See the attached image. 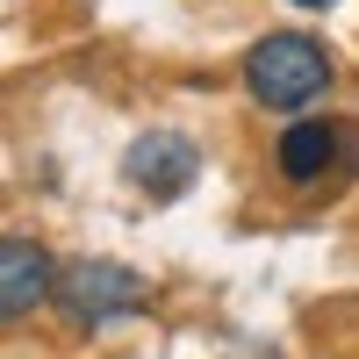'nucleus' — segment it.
<instances>
[{
	"mask_svg": "<svg viewBox=\"0 0 359 359\" xmlns=\"http://www.w3.org/2000/svg\"><path fill=\"white\" fill-rule=\"evenodd\" d=\"M294 8H331V0H294Z\"/></svg>",
	"mask_w": 359,
	"mask_h": 359,
	"instance_id": "nucleus-6",
	"label": "nucleus"
},
{
	"mask_svg": "<svg viewBox=\"0 0 359 359\" xmlns=\"http://www.w3.org/2000/svg\"><path fill=\"white\" fill-rule=\"evenodd\" d=\"M345 158H352V130L338 115H302L273 144V165H280L287 187H323L331 172H345Z\"/></svg>",
	"mask_w": 359,
	"mask_h": 359,
	"instance_id": "nucleus-3",
	"label": "nucleus"
},
{
	"mask_svg": "<svg viewBox=\"0 0 359 359\" xmlns=\"http://www.w3.org/2000/svg\"><path fill=\"white\" fill-rule=\"evenodd\" d=\"M50 287H57V259L43 245H29V237H0V323L50 302Z\"/></svg>",
	"mask_w": 359,
	"mask_h": 359,
	"instance_id": "nucleus-5",
	"label": "nucleus"
},
{
	"mask_svg": "<svg viewBox=\"0 0 359 359\" xmlns=\"http://www.w3.org/2000/svg\"><path fill=\"white\" fill-rule=\"evenodd\" d=\"M245 86L259 108H309L323 86H331V50H323L309 29H273L245 50Z\"/></svg>",
	"mask_w": 359,
	"mask_h": 359,
	"instance_id": "nucleus-1",
	"label": "nucleus"
},
{
	"mask_svg": "<svg viewBox=\"0 0 359 359\" xmlns=\"http://www.w3.org/2000/svg\"><path fill=\"white\" fill-rule=\"evenodd\" d=\"M50 302L65 309L79 331H101V323H115V316H137L144 302H151V287H144L137 266H115V259H72V266H57Z\"/></svg>",
	"mask_w": 359,
	"mask_h": 359,
	"instance_id": "nucleus-2",
	"label": "nucleus"
},
{
	"mask_svg": "<svg viewBox=\"0 0 359 359\" xmlns=\"http://www.w3.org/2000/svg\"><path fill=\"white\" fill-rule=\"evenodd\" d=\"M130 187L137 194H151V201H180L194 187V172H201V151H194V137H180V130H151V137H137L130 144Z\"/></svg>",
	"mask_w": 359,
	"mask_h": 359,
	"instance_id": "nucleus-4",
	"label": "nucleus"
}]
</instances>
